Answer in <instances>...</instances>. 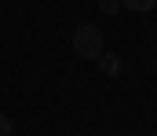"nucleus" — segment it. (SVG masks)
I'll list each match as a JSON object with an SVG mask.
<instances>
[{
  "instance_id": "1",
  "label": "nucleus",
  "mask_w": 157,
  "mask_h": 136,
  "mask_svg": "<svg viewBox=\"0 0 157 136\" xmlns=\"http://www.w3.org/2000/svg\"><path fill=\"white\" fill-rule=\"evenodd\" d=\"M73 55L77 59H99L102 55V33L95 30V26H77L73 30Z\"/></svg>"
},
{
  "instance_id": "2",
  "label": "nucleus",
  "mask_w": 157,
  "mask_h": 136,
  "mask_svg": "<svg viewBox=\"0 0 157 136\" xmlns=\"http://www.w3.org/2000/svg\"><path fill=\"white\" fill-rule=\"evenodd\" d=\"M99 66H102V74H121L124 70V63L117 55H99Z\"/></svg>"
},
{
  "instance_id": "3",
  "label": "nucleus",
  "mask_w": 157,
  "mask_h": 136,
  "mask_svg": "<svg viewBox=\"0 0 157 136\" xmlns=\"http://www.w3.org/2000/svg\"><path fill=\"white\" fill-rule=\"evenodd\" d=\"M128 11H154L157 7V0H121Z\"/></svg>"
},
{
  "instance_id": "4",
  "label": "nucleus",
  "mask_w": 157,
  "mask_h": 136,
  "mask_svg": "<svg viewBox=\"0 0 157 136\" xmlns=\"http://www.w3.org/2000/svg\"><path fill=\"white\" fill-rule=\"evenodd\" d=\"M117 4H121V0H99V7H102L106 15H113V11H117Z\"/></svg>"
},
{
  "instance_id": "5",
  "label": "nucleus",
  "mask_w": 157,
  "mask_h": 136,
  "mask_svg": "<svg viewBox=\"0 0 157 136\" xmlns=\"http://www.w3.org/2000/svg\"><path fill=\"white\" fill-rule=\"evenodd\" d=\"M0 136H11V118L7 114H0Z\"/></svg>"
},
{
  "instance_id": "6",
  "label": "nucleus",
  "mask_w": 157,
  "mask_h": 136,
  "mask_svg": "<svg viewBox=\"0 0 157 136\" xmlns=\"http://www.w3.org/2000/svg\"><path fill=\"white\" fill-rule=\"evenodd\" d=\"M154 70H157V63H154Z\"/></svg>"
}]
</instances>
